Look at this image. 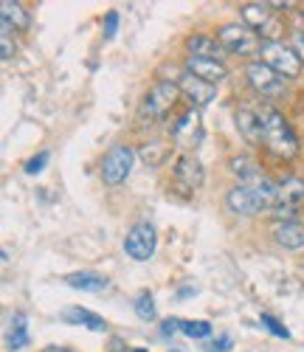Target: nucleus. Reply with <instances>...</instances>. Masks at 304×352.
<instances>
[{"mask_svg":"<svg viewBox=\"0 0 304 352\" xmlns=\"http://www.w3.org/2000/svg\"><path fill=\"white\" fill-rule=\"evenodd\" d=\"M231 169H234V175H239V184H254V181L265 178V175L259 172V166L251 158H246V155L231 158Z\"/></svg>","mask_w":304,"mask_h":352,"instance_id":"412c9836","label":"nucleus"},{"mask_svg":"<svg viewBox=\"0 0 304 352\" xmlns=\"http://www.w3.org/2000/svg\"><path fill=\"white\" fill-rule=\"evenodd\" d=\"M155 245H158V234H155V226L152 223H135L124 237V251L135 262H146L152 254H155Z\"/></svg>","mask_w":304,"mask_h":352,"instance_id":"0eeeda50","label":"nucleus"},{"mask_svg":"<svg viewBox=\"0 0 304 352\" xmlns=\"http://www.w3.org/2000/svg\"><path fill=\"white\" fill-rule=\"evenodd\" d=\"M177 87H180V94H184L195 107H206V104L215 102V96H217V87H215V85H208V82L197 79V76L189 74V71H186V74H180Z\"/></svg>","mask_w":304,"mask_h":352,"instance_id":"1a4fd4ad","label":"nucleus"},{"mask_svg":"<svg viewBox=\"0 0 304 352\" xmlns=\"http://www.w3.org/2000/svg\"><path fill=\"white\" fill-rule=\"evenodd\" d=\"M226 206L239 217H254L276 206V184L259 178L254 184H237L226 195Z\"/></svg>","mask_w":304,"mask_h":352,"instance_id":"f257e3e1","label":"nucleus"},{"mask_svg":"<svg viewBox=\"0 0 304 352\" xmlns=\"http://www.w3.org/2000/svg\"><path fill=\"white\" fill-rule=\"evenodd\" d=\"M237 127H239V133L246 135V141H251V144H262V124H259V116L257 113H251V110H237Z\"/></svg>","mask_w":304,"mask_h":352,"instance_id":"a211bd4d","label":"nucleus"},{"mask_svg":"<svg viewBox=\"0 0 304 352\" xmlns=\"http://www.w3.org/2000/svg\"><path fill=\"white\" fill-rule=\"evenodd\" d=\"M239 17H242V25L254 28L257 34H259L262 28L273 20V17H270V6H268V3H246V6L239 9Z\"/></svg>","mask_w":304,"mask_h":352,"instance_id":"dca6fc26","label":"nucleus"},{"mask_svg":"<svg viewBox=\"0 0 304 352\" xmlns=\"http://www.w3.org/2000/svg\"><path fill=\"white\" fill-rule=\"evenodd\" d=\"M65 282L76 290H90V293H102L110 287V279L96 274V271H76V274H68Z\"/></svg>","mask_w":304,"mask_h":352,"instance_id":"4468645a","label":"nucleus"},{"mask_svg":"<svg viewBox=\"0 0 304 352\" xmlns=\"http://www.w3.org/2000/svg\"><path fill=\"white\" fill-rule=\"evenodd\" d=\"M257 116H259V124H262V144L273 155L293 158L298 153V138H296V133L287 124L285 116L276 107H270V104L257 107Z\"/></svg>","mask_w":304,"mask_h":352,"instance_id":"f03ea898","label":"nucleus"},{"mask_svg":"<svg viewBox=\"0 0 304 352\" xmlns=\"http://www.w3.org/2000/svg\"><path fill=\"white\" fill-rule=\"evenodd\" d=\"M217 43L223 45L226 54H237V56H251L262 51L259 34L248 25H239V23H228L217 32Z\"/></svg>","mask_w":304,"mask_h":352,"instance_id":"20e7f679","label":"nucleus"},{"mask_svg":"<svg viewBox=\"0 0 304 352\" xmlns=\"http://www.w3.org/2000/svg\"><path fill=\"white\" fill-rule=\"evenodd\" d=\"M175 181L180 186H186V189H200L203 181H206V169L203 164L195 158V155H180L177 164H175Z\"/></svg>","mask_w":304,"mask_h":352,"instance_id":"9d476101","label":"nucleus"},{"mask_svg":"<svg viewBox=\"0 0 304 352\" xmlns=\"http://www.w3.org/2000/svg\"><path fill=\"white\" fill-rule=\"evenodd\" d=\"M48 158H51V153H40V155H34V158H28L25 161V175H40L43 169H45V164H48Z\"/></svg>","mask_w":304,"mask_h":352,"instance_id":"bb28decb","label":"nucleus"},{"mask_svg":"<svg viewBox=\"0 0 304 352\" xmlns=\"http://www.w3.org/2000/svg\"><path fill=\"white\" fill-rule=\"evenodd\" d=\"M102 32H105V40H113L116 37V32H118V12H107Z\"/></svg>","mask_w":304,"mask_h":352,"instance_id":"cd10ccee","label":"nucleus"},{"mask_svg":"<svg viewBox=\"0 0 304 352\" xmlns=\"http://www.w3.org/2000/svg\"><path fill=\"white\" fill-rule=\"evenodd\" d=\"M259 60L268 63L273 71L285 79H296L301 74V56L296 54L293 45H285L282 40L279 43H262V51H259Z\"/></svg>","mask_w":304,"mask_h":352,"instance_id":"39448f33","label":"nucleus"},{"mask_svg":"<svg viewBox=\"0 0 304 352\" xmlns=\"http://www.w3.org/2000/svg\"><path fill=\"white\" fill-rule=\"evenodd\" d=\"M180 94V87L172 82V79H161L149 87V94L141 104V116H149V119H161V116H166V110L175 104Z\"/></svg>","mask_w":304,"mask_h":352,"instance_id":"6e6552de","label":"nucleus"},{"mask_svg":"<svg viewBox=\"0 0 304 352\" xmlns=\"http://www.w3.org/2000/svg\"><path fill=\"white\" fill-rule=\"evenodd\" d=\"M0 17L12 28H28V23H32L28 20V12L20 3H14V0H3V3H0Z\"/></svg>","mask_w":304,"mask_h":352,"instance_id":"aec40b11","label":"nucleus"},{"mask_svg":"<svg viewBox=\"0 0 304 352\" xmlns=\"http://www.w3.org/2000/svg\"><path fill=\"white\" fill-rule=\"evenodd\" d=\"M246 76H248V85L262 96V99H276L285 94V76H279L268 63L262 60H254L246 65Z\"/></svg>","mask_w":304,"mask_h":352,"instance_id":"423d86ee","label":"nucleus"},{"mask_svg":"<svg viewBox=\"0 0 304 352\" xmlns=\"http://www.w3.org/2000/svg\"><path fill=\"white\" fill-rule=\"evenodd\" d=\"M273 240L287 251H298L304 248V223L298 220H287V223H276L273 226Z\"/></svg>","mask_w":304,"mask_h":352,"instance_id":"f8f14e48","label":"nucleus"},{"mask_svg":"<svg viewBox=\"0 0 304 352\" xmlns=\"http://www.w3.org/2000/svg\"><path fill=\"white\" fill-rule=\"evenodd\" d=\"M63 321H68V324L87 327V330H94V333H105L107 330V321L99 313L85 310V307H68V310H63Z\"/></svg>","mask_w":304,"mask_h":352,"instance_id":"ddd939ff","label":"nucleus"},{"mask_svg":"<svg viewBox=\"0 0 304 352\" xmlns=\"http://www.w3.org/2000/svg\"><path fill=\"white\" fill-rule=\"evenodd\" d=\"M189 293H195V287H184V290H180V293H177V299H186V296H189Z\"/></svg>","mask_w":304,"mask_h":352,"instance_id":"2f4dec72","label":"nucleus"},{"mask_svg":"<svg viewBox=\"0 0 304 352\" xmlns=\"http://www.w3.org/2000/svg\"><path fill=\"white\" fill-rule=\"evenodd\" d=\"M186 48H189V56H200V60H220V54H223V45L217 40L203 37V34L189 37Z\"/></svg>","mask_w":304,"mask_h":352,"instance_id":"f3484780","label":"nucleus"},{"mask_svg":"<svg viewBox=\"0 0 304 352\" xmlns=\"http://www.w3.org/2000/svg\"><path fill=\"white\" fill-rule=\"evenodd\" d=\"M293 48H296V54L301 56V63H304V32H301V28L293 34Z\"/></svg>","mask_w":304,"mask_h":352,"instance_id":"7c9ffc66","label":"nucleus"},{"mask_svg":"<svg viewBox=\"0 0 304 352\" xmlns=\"http://www.w3.org/2000/svg\"><path fill=\"white\" fill-rule=\"evenodd\" d=\"M48 352H54V349H48Z\"/></svg>","mask_w":304,"mask_h":352,"instance_id":"72a5a7b5","label":"nucleus"},{"mask_svg":"<svg viewBox=\"0 0 304 352\" xmlns=\"http://www.w3.org/2000/svg\"><path fill=\"white\" fill-rule=\"evenodd\" d=\"M6 344H9V349H23L25 344H32V336H28V318L23 313L12 316V324H9V333H6Z\"/></svg>","mask_w":304,"mask_h":352,"instance_id":"6ab92c4d","label":"nucleus"},{"mask_svg":"<svg viewBox=\"0 0 304 352\" xmlns=\"http://www.w3.org/2000/svg\"><path fill=\"white\" fill-rule=\"evenodd\" d=\"M133 352H146V349H133Z\"/></svg>","mask_w":304,"mask_h":352,"instance_id":"473e14b6","label":"nucleus"},{"mask_svg":"<svg viewBox=\"0 0 304 352\" xmlns=\"http://www.w3.org/2000/svg\"><path fill=\"white\" fill-rule=\"evenodd\" d=\"M259 324H262V327H265L268 333H273L276 338H285V341L290 338V330H287L285 324H279V318H276V316H270V313H262V316H259Z\"/></svg>","mask_w":304,"mask_h":352,"instance_id":"b1692460","label":"nucleus"},{"mask_svg":"<svg viewBox=\"0 0 304 352\" xmlns=\"http://www.w3.org/2000/svg\"><path fill=\"white\" fill-rule=\"evenodd\" d=\"M12 32L14 28L9 23L0 20V48H3V60H12V54H14V45H12Z\"/></svg>","mask_w":304,"mask_h":352,"instance_id":"a878e982","label":"nucleus"},{"mask_svg":"<svg viewBox=\"0 0 304 352\" xmlns=\"http://www.w3.org/2000/svg\"><path fill=\"white\" fill-rule=\"evenodd\" d=\"M180 321H184V318H166L164 324H161V333H164V336H175V333H180Z\"/></svg>","mask_w":304,"mask_h":352,"instance_id":"c85d7f7f","label":"nucleus"},{"mask_svg":"<svg viewBox=\"0 0 304 352\" xmlns=\"http://www.w3.org/2000/svg\"><path fill=\"white\" fill-rule=\"evenodd\" d=\"M301 200H304V181L285 178L282 184H276V206H293V209H298Z\"/></svg>","mask_w":304,"mask_h":352,"instance_id":"2eb2a0df","label":"nucleus"},{"mask_svg":"<svg viewBox=\"0 0 304 352\" xmlns=\"http://www.w3.org/2000/svg\"><path fill=\"white\" fill-rule=\"evenodd\" d=\"M133 307H135V316H138L141 321H152V318H155V302H152L149 293H138L135 302H133Z\"/></svg>","mask_w":304,"mask_h":352,"instance_id":"5701e85b","label":"nucleus"},{"mask_svg":"<svg viewBox=\"0 0 304 352\" xmlns=\"http://www.w3.org/2000/svg\"><path fill=\"white\" fill-rule=\"evenodd\" d=\"M166 153H169V146H166L164 141H155V144H146V146H144V150H141V155H144V158H146L149 164H158V161H161V158H164Z\"/></svg>","mask_w":304,"mask_h":352,"instance_id":"393cba45","label":"nucleus"},{"mask_svg":"<svg viewBox=\"0 0 304 352\" xmlns=\"http://www.w3.org/2000/svg\"><path fill=\"white\" fill-rule=\"evenodd\" d=\"M180 333L189 336V338H208L211 336V324H208V321H189V318H184V321H180Z\"/></svg>","mask_w":304,"mask_h":352,"instance_id":"4be33fe9","label":"nucleus"},{"mask_svg":"<svg viewBox=\"0 0 304 352\" xmlns=\"http://www.w3.org/2000/svg\"><path fill=\"white\" fill-rule=\"evenodd\" d=\"M186 71L195 74L197 79L208 82V85H217L226 79L228 68L220 60H200V56H186Z\"/></svg>","mask_w":304,"mask_h":352,"instance_id":"9b49d317","label":"nucleus"},{"mask_svg":"<svg viewBox=\"0 0 304 352\" xmlns=\"http://www.w3.org/2000/svg\"><path fill=\"white\" fill-rule=\"evenodd\" d=\"M133 164H135V150L130 144H116L105 153L102 158V181L105 186H121L130 172H133Z\"/></svg>","mask_w":304,"mask_h":352,"instance_id":"7ed1b4c3","label":"nucleus"},{"mask_svg":"<svg viewBox=\"0 0 304 352\" xmlns=\"http://www.w3.org/2000/svg\"><path fill=\"white\" fill-rule=\"evenodd\" d=\"M208 349H211V352H228V349H231V338H228V336H223L220 341L208 344Z\"/></svg>","mask_w":304,"mask_h":352,"instance_id":"c756f323","label":"nucleus"}]
</instances>
